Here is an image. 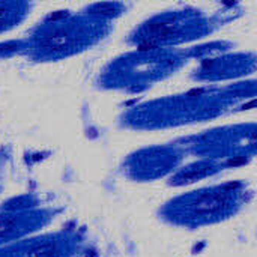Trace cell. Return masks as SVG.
<instances>
[{"label": "cell", "mask_w": 257, "mask_h": 257, "mask_svg": "<svg viewBox=\"0 0 257 257\" xmlns=\"http://www.w3.org/2000/svg\"><path fill=\"white\" fill-rule=\"evenodd\" d=\"M239 206V194L227 190L196 193L169 205L163 215L178 226L199 227L227 218Z\"/></svg>", "instance_id": "1"}, {"label": "cell", "mask_w": 257, "mask_h": 257, "mask_svg": "<svg viewBox=\"0 0 257 257\" xmlns=\"http://www.w3.org/2000/svg\"><path fill=\"white\" fill-rule=\"evenodd\" d=\"M80 239L72 232H56L23 238L0 248V257H74Z\"/></svg>", "instance_id": "2"}, {"label": "cell", "mask_w": 257, "mask_h": 257, "mask_svg": "<svg viewBox=\"0 0 257 257\" xmlns=\"http://www.w3.org/2000/svg\"><path fill=\"white\" fill-rule=\"evenodd\" d=\"M51 220L50 214L44 209H8L0 211V248L17 242L30 233L42 229Z\"/></svg>", "instance_id": "3"}, {"label": "cell", "mask_w": 257, "mask_h": 257, "mask_svg": "<svg viewBox=\"0 0 257 257\" xmlns=\"http://www.w3.org/2000/svg\"><path fill=\"white\" fill-rule=\"evenodd\" d=\"M30 9V5L23 2H0V33L18 26Z\"/></svg>", "instance_id": "4"}]
</instances>
